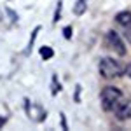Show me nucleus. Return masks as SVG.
<instances>
[{
    "label": "nucleus",
    "instance_id": "obj_1",
    "mask_svg": "<svg viewBox=\"0 0 131 131\" xmlns=\"http://www.w3.org/2000/svg\"><path fill=\"white\" fill-rule=\"evenodd\" d=\"M122 100V93L114 86H107L101 91V107L107 112H114V108L117 107V103Z\"/></svg>",
    "mask_w": 131,
    "mask_h": 131
},
{
    "label": "nucleus",
    "instance_id": "obj_2",
    "mask_svg": "<svg viewBox=\"0 0 131 131\" xmlns=\"http://www.w3.org/2000/svg\"><path fill=\"white\" fill-rule=\"evenodd\" d=\"M124 73V68L112 58H103L100 61V75L103 79H117Z\"/></svg>",
    "mask_w": 131,
    "mask_h": 131
},
{
    "label": "nucleus",
    "instance_id": "obj_3",
    "mask_svg": "<svg viewBox=\"0 0 131 131\" xmlns=\"http://www.w3.org/2000/svg\"><path fill=\"white\" fill-rule=\"evenodd\" d=\"M105 46H107V49H110L117 56H124L126 54V46H124L122 39L115 31H107V35H105Z\"/></svg>",
    "mask_w": 131,
    "mask_h": 131
},
{
    "label": "nucleus",
    "instance_id": "obj_4",
    "mask_svg": "<svg viewBox=\"0 0 131 131\" xmlns=\"http://www.w3.org/2000/svg\"><path fill=\"white\" fill-rule=\"evenodd\" d=\"M114 114L119 121H126V119H131V100H124L122 98L117 107L114 108Z\"/></svg>",
    "mask_w": 131,
    "mask_h": 131
},
{
    "label": "nucleus",
    "instance_id": "obj_5",
    "mask_svg": "<svg viewBox=\"0 0 131 131\" xmlns=\"http://www.w3.org/2000/svg\"><path fill=\"white\" fill-rule=\"evenodd\" d=\"M115 21H117L121 26H124L126 30H128V28H131V12H128V10L119 12V14L115 16Z\"/></svg>",
    "mask_w": 131,
    "mask_h": 131
},
{
    "label": "nucleus",
    "instance_id": "obj_6",
    "mask_svg": "<svg viewBox=\"0 0 131 131\" xmlns=\"http://www.w3.org/2000/svg\"><path fill=\"white\" fill-rule=\"evenodd\" d=\"M73 12L77 14V16H81L86 12V0H77V4H75V7H73Z\"/></svg>",
    "mask_w": 131,
    "mask_h": 131
},
{
    "label": "nucleus",
    "instance_id": "obj_7",
    "mask_svg": "<svg viewBox=\"0 0 131 131\" xmlns=\"http://www.w3.org/2000/svg\"><path fill=\"white\" fill-rule=\"evenodd\" d=\"M40 56L44 60H51V58L54 56V51L51 49L49 46H44V47H40Z\"/></svg>",
    "mask_w": 131,
    "mask_h": 131
},
{
    "label": "nucleus",
    "instance_id": "obj_8",
    "mask_svg": "<svg viewBox=\"0 0 131 131\" xmlns=\"http://www.w3.org/2000/svg\"><path fill=\"white\" fill-rule=\"evenodd\" d=\"M61 16V4H58V9H56V12H54V21H58Z\"/></svg>",
    "mask_w": 131,
    "mask_h": 131
},
{
    "label": "nucleus",
    "instance_id": "obj_9",
    "mask_svg": "<svg viewBox=\"0 0 131 131\" xmlns=\"http://www.w3.org/2000/svg\"><path fill=\"white\" fill-rule=\"evenodd\" d=\"M63 31H65V39H70V35H72V28L70 26H67Z\"/></svg>",
    "mask_w": 131,
    "mask_h": 131
},
{
    "label": "nucleus",
    "instance_id": "obj_10",
    "mask_svg": "<svg viewBox=\"0 0 131 131\" xmlns=\"http://www.w3.org/2000/svg\"><path fill=\"white\" fill-rule=\"evenodd\" d=\"M79 94H81V86H77V89H75V101L81 100V96H79Z\"/></svg>",
    "mask_w": 131,
    "mask_h": 131
},
{
    "label": "nucleus",
    "instance_id": "obj_11",
    "mask_svg": "<svg viewBox=\"0 0 131 131\" xmlns=\"http://www.w3.org/2000/svg\"><path fill=\"white\" fill-rule=\"evenodd\" d=\"M126 73H128V75L131 77V65H128V68H126Z\"/></svg>",
    "mask_w": 131,
    "mask_h": 131
},
{
    "label": "nucleus",
    "instance_id": "obj_12",
    "mask_svg": "<svg viewBox=\"0 0 131 131\" xmlns=\"http://www.w3.org/2000/svg\"><path fill=\"white\" fill-rule=\"evenodd\" d=\"M5 124V117H0V126H4Z\"/></svg>",
    "mask_w": 131,
    "mask_h": 131
}]
</instances>
